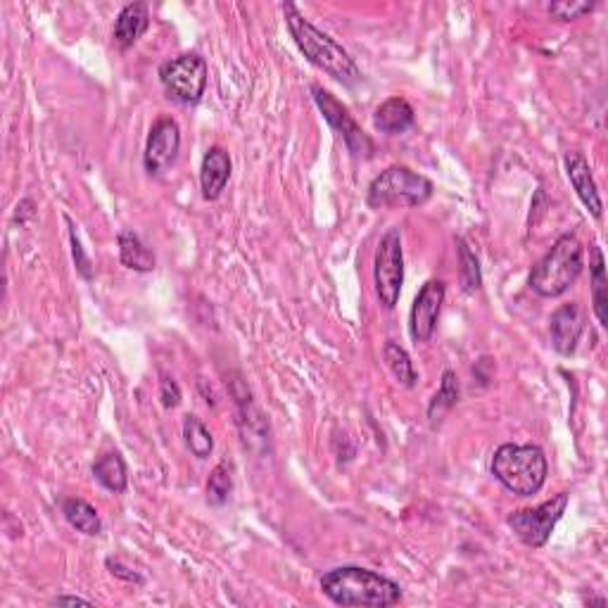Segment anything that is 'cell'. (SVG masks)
Segmentation results:
<instances>
[{
    "label": "cell",
    "mask_w": 608,
    "mask_h": 608,
    "mask_svg": "<svg viewBox=\"0 0 608 608\" xmlns=\"http://www.w3.org/2000/svg\"><path fill=\"white\" fill-rule=\"evenodd\" d=\"M585 319L587 312L580 302H568L561 304L549 319V335H551V347L563 357H570L578 347L585 331Z\"/></svg>",
    "instance_id": "obj_12"
},
{
    "label": "cell",
    "mask_w": 608,
    "mask_h": 608,
    "mask_svg": "<svg viewBox=\"0 0 608 608\" xmlns=\"http://www.w3.org/2000/svg\"><path fill=\"white\" fill-rule=\"evenodd\" d=\"M568 509V494L559 492L547 502L535 506V509H521L513 511L506 523L513 530V535L521 540L525 547L540 549L549 542L551 532H554L556 523L561 521L563 513Z\"/></svg>",
    "instance_id": "obj_8"
},
{
    "label": "cell",
    "mask_w": 608,
    "mask_h": 608,
    "mask_svg": "<svg viewBox=\"0 0 608 608\" xmlns=\"http://www.w3.org/2000/svg\"><path fill=\"white\" fill-rule=\"evenodd\" d=\"M53 604H57V606H74V604L91 606V601L81 599V597H57V599H53Z\"/></svg>",
    "instance_id": "obj_30"
},
{
    "label": "cell",
    "mask_w": 608,
    "mask_h": 608,
    "mask_svg": "<svg viewBox=\"0 0 608 608\" xmlns=\"http://www.w3.org/2000/svg\"><path fill=\"white\" fill-rule=\"evenodd\" d=\"M321 592L335 606L388 608L402 599V587L395 580L359 566H340L323 573Z\"/></svg>",
    "instance_id": "obj_2"
},
{
    "label": "cell",
    "mask_w": 608,
    "mask_h": 608,
    "mask_svg": "<svg viewBox=\"0 0 608 608\" xmlns=\"http://www.w3.org/2000/svg\"><path fill=\"white\" fill-rule=\"evenodd\" d=\"M160 399H162L164 409H174L181 404V388L176 385L174 378L167 376V373H162V380H160Z\"/></svg>",
    "instance_id": "obj_28"
},
{
    "label": "cell",
    "mask_w": 608,
    "mask_h": 608,
    "mask_svg": "<svg viewBox=\"0 0 608 608\" xmlns=\"http://www.w3.org/2000/svg\"><path fill=\"white\" fill-rule=\"evenodd\" d=\"M456 402H459V378H456L454 371L447 369L445 373H442L440 390L435 392V397L430 399V404H428L430 426H440L442 418H445L449 411L456 407Z\"/></svg>",
    "instance_id": "obj_21"
},
{
    "label": "cell",
    "mask_w": 608,
    "mask_h": 608,
    "mask_svg": "<svg viewBox=\"0 0 608 608\" xmlns=\"http://www.w3.org/2000/svg\"><path fill=\"white\" fill-rule=\"evenodd\" d=\"M231 155L219 145L209 148L202 157V167H200V188H202V198L205 200H219L221 193H224L228 186V179H231Z\"/></svg>",
    "instance_id": "obj_14"
},
{
    "label": "cell",
    "mask_w": 608,
    "mask_h": 608,
    "mask_svg": "<svg viewBox=\"0 0 608 608\" xmlns=\"http://www.w3.org/2000/svg\"><path fill=\"white\" fill-rule=\"evenodd\" d=\"M383 359H385V364H388L392 376L397 378L399 385H404V388H416L418 373L414 369V361H411L409 352L404 350L402 345H397V342H392V340L385 342Z\"/></svg>",
    "instance_id": "obj_22"
},
{
    "label": "cell",
    "mask_w": 608,
    "mask_h": 608,
    "mask_svg": "<svg viewBox=\"0 0 608 608\" xmlns=\"http://www.w3.org/2000/svg\"><path fill=\"white\" fill-rule=\"evenodd\" d=\"M585 269V247L575 233H563L530 271V290L540 297H561Z\"/></svg>",
    "instance_id": "obj_3"
},
{
    "label": "cell",
    "mask_w": 608,
    "mask_h": 608,
    "mask_svg": "<svg viewBox=\"0 0 608 608\" xmlns=\"http://www.w3.org/2000/svg\"><path fill=\"white\" fill-rule=\"evenodd\" d=\"M456 255H459V276L464 293H475L483 285V274H480V262L471 250V245L464 238H456Z\"/></svg>",
    "instance_id": "obj_24"
},
{
    "label": "cell",
    "mask_w": 608,
    "mask_h": 608,
    "mask_svg": "<svg viewBox=\"0 0 608 608\" xmlns=\"http://www.w3.org/2000/svg\"><path fill=\"white\" fill-rule=\"evenodd\" d=\"M160 84L174 103L195 105L205 95L209 65L200 53H183L160 65Z\"/></svg>",
    "instance_id": "obj_6"
},
{
    "label": "cell",
    "mask_w": 608,
    "mask_h": 608,
    "mask_svg": "<svg viewBox=\"0 0 608 608\" xmlns=\"http://www.w3.org/2000/svg\"><path fill=\"white\" fill-rule=\"evenodd\" d=\"M416 122V112L404 98H388L373 114V126L385 136H399Z\"/></svg>",
    "instance_id": "obj_16"
},
{
    "label": "cell",
    "mask_w": 608,
    "mask_h": 608,
    "mask_svg": "<svg viewBox=\"0 0 608 608\" xmlns=\"http://www.w3.org/2000/svg\"><path fill=\"white\" fill-rule=\"evenodd\" d=\"M150 27V12L145 3H129L124 5L122 12L114 22V43L122 50H129L138 43L145 31Z\"/></svg>",
    "instance_id": "obj_15"
},
{
    "label": "cell",
    "mask_w": 608,
    "mask_h": 608,
    "mask_svg": "<svg viewBox=\"0 0 608 608\" xmlns=\"http://www.w3.org/2000/svg\"><path fill=\"white\" fill-rule=\"evenodd\" d=\"M435 186L418 171L404 167V164H392L385 171H380L371 181L366 202L373 209L388 207H421L433 198Z\"/></svg>",
    "instance_id": "obj_5"
},
{
    "label": "cell",
    "mask_w": 608,
    "mask_h": 608,
    "mask_svg": "<svg viewBox=\"0 0 608 608\" xmlns=\"http://www.w3.org/2000/svg\"><path fill=\"white\" fill-rule=\"evenodd\" d=\"M445 295H447L445 283L437 281V278L428 281L421 290H418L416 300L411 304V312H409V333L416 342L433 340V335L437 331V321H440L442 304H445Z\"/></svg>",
    "instance_id": "obj_11"
},
{
    "label": "cell",
    "mask_w": 608,
    "mask_h": 608,
    "mask_svg": "<svg viewBox=\"0 0 608 608\" xmlns=\"http://www.w3.org/2000/svg\"><path fill=\"white\" fill-rule=\"evenodd\" d=\"M589 285H592V309L601 326H608V281L606 262L599 245H592V264H589Z\"/></svg>",
    "instance_id": "obj_17"
},
{
    "label": "cell",
    "mask_w": 608,
    "mask_h": 608,
    "mask_svg": "<svg viewBox=\"0 0 608 608\" xmlns=\"http://www.w3.org/2000/svg\"><path fill=\"white\" fill-rule=\"evenodd\" d=\"M563 167H566L570 186L578 193V198L582 205H585L587 212L592 214L594 219L604 217V202H601L597 181H594L587 157L578 150H570L566 152V157H563Z\"/></svg>",
    "instance_id": "obj_13"
},
{
    "label": "cell",
    "mask_w": 608,
    "mask_h": 608,
    "mask_svg": "<svg viewBox=\"0 0 608 608\" xmlns=\"http://www.w3.org/2000/svg\"><path fill=\"white\" fill-rule=\"evenodd\" d=\"M594 8H597L594 0H561V3H551L547 10L551 17L561 19V22H573L582 15H589Z\"/></svg>",
    "instance_id": "obj_26"
},
{
    "label": "cell",
    "mask_w": 608,
    "mask_h": 608,
    "mask_svg": "<svg viewBox=\"0 0 608 608\" xmlns=\"http://www.w3.org/2000/svg\"><path fill=\"white\" fill-rule=\"evenodd\" d=\"M181 150V129L171 117H160L148 133L143 152L145 171L152 176H160L171 169Z\"/></svg>",
    "instance_id": "obj_10"
},
{
    "label": "cell",
    "mask_w": 608,
    "mask_h": 608,
    "mask_svg": "<svg viewBox=\"0 0 608 608\" xmlns=\"http://www.w3.org/2000/svg\"><path fill=\"white\" fill-rule=\"evenodd\" d=\"M117 243H119V259H122L126 269L138 271V274H148V271L155 269L157 264L155 255H152L143 240L133 231H129V228H124V231L119 233Z\"/></svg>",
    "instance_id": "obj_18"
},
{
    "label": "cell",
    "mask_w": 608,
    "mask_h": 608,
    "mask_svg": "<svg viewBox=\"0 0 608 608\" xmlns=\"http://www.w3.org/2000/svg\"><path fill=\"white\" fill-rule=\"evenodd\" d=\"M183 440H186V447L190 449V454L200 461L209 459V454L214 452L212 433H209L205 423H202L200 418L193 414L183 416Z\"/></svg>",
    "instance_id": "obj_23"
},
{
    "label": "cell",
    "mask_w": 608,
    "mask_h": 608,
    "mask_svg": "<svg viewBox=\"0 0 608 608\" xmlns=\"http://www.w3.org/2000/svg\"><path fill=\"white\" fill-rule=\"evenodd\" d=\"M312 93L323 119H326V122L331 124V129L342 138L347 152H350L352 157H357V160H371L373 152H376V145H373L369 133L354 122L350 110H347L331 91H326V88L312 86Z\"/></svg>",
    "instance_id": "obj_9"
},
{
    "label": "cell",
    "mask_w": 608,
    "mask_h": 608,
    "mask_svg": "<svg viewBox=\"0 0 608 608\" xmlns=\"http://www.w3.org/2000/svg\"><path fill=\"white\" fill-rule=\"evenodd\" d=\"M67 224H69V243H72V257H74L76 271H79V274L84 276L86 281H91V278H93V264H91V259H88V255L84 252V245H81L79 236H76L74 224H72V219H69V217H67Z\"/></svg>",
    "instance_id": "obj_27"
},
{
    "label": "cell",
    "mask_w": 608,
    "mask_h": 608,
    "mask_svg": "<svg viewBox=\"0 0 608 608\" xmlns=\"http://www.w3.org/2000/svg\"><path fill=\"white\" fill-rule=\"evenodd\" d=\"M233 490V478H231V468L228 464L214 466V471L209 473L207 480V502L212 506H224L231 497Z\"/></svg>",
    "instance_id": "obj_25"
},
{
    "label": "cell",
    "mask_w": 608,
    "mask_h": 608,
    "mask_svg": "<svg viewBox=\"0 0 608 608\" xmlns=\"http://www.w3.org/2000/svg\"><path fill=\"white\" fill-rule=\"evenodd\" d=\"M492 475L516 497H532L547 483V454L537 445L506 442L492 456Z\"/></svg>",
    "instance_id": "obj_4"
},
{
    "label": "cell",
    "mask_w": 608,
    "mask_h": 608,
    "mask_svg": "<svg viewBox=\"0 0 608 608\" xmlns=\"http://www.w3.org/2000/svg\"><path fill=\"white\" fill-rule=\"evenodd\" d=\"M105 566L110 568V573L114 575V578H119V580H124V582H131V585H143V582H145L143 575H138L136 570H131L129 566H124L122 561L107 559Z\"/></svg>",
    "instance_id": "obj_29"
},
{
    "label": "cell",
    "mask_w": 608,
    "mask_h": 608,
    "mask_svg": "<svg viewBox=\"0 0 608 608\" xmlns=\"http://www.w3.org/2000/svg\"><path fill=\"white\" fill-rule=\"evenodd\" d=\"M285 24H288L290 36L295 38L297 48L302 50V55L312 62L314 67H319L321 72H326L331 79L340 81L342 86H357L361 81V69L354 62V57L347 53L345 48L335 41L333 36L323 34L321 29H316L293 3L283 5Z\"/></svg>",
    "instance_id": "obj_1"
},
{
    "label": "cell",
    "mask_w": 608,
    "mask_h": 608,
    "mask_svg": "<svg viewBox=\"0 0 608 608\" xmlns=\"http://www.w3.org/2000/svg\"><path fill=\"white\" fill-rule=\"evenodd\" d=\"M373 278H376L378 300L385 309H395L404 285V250L399 228H390L380 238L373 262Z\"/></svg>",
    "instance_id": "obj_7"
},
{
    "label": "cell",
    "mask_w": 608,
    "mask_h": 608,
    "mask_svg": "<svg viewBox=\"0 0 608 608\" xmlns=\"http://www.w3.org/2000/svg\"><path fill=\"white\" fill-rule=\"evenodd\" d=\"M62 516H65V521L72 525L74 530L84 532V535H88V537H98L100 532H103L100 513L79 497L62 499Z\"/></svg>",
    "instance_id": "obj_19"
},
{
    "label": "cell",
    "mask_w": 608,
    "mask_h": 608,
    "mask_svg": "<svg viewBox=\"0 0 608 608\" xmlns=\"http://www.w3.org/2000/svg\"><path fill=\"white\" fill-rule=\"evenodd\" d=\"M93 475L105 490H110L114 494H124L126 487H129V471H126L122 454L117 452L100 456V459L93 464Z\"/></svg>",
    "instance_id": "obj_20"
}]
</instances>
